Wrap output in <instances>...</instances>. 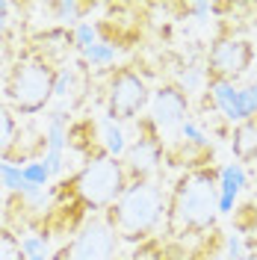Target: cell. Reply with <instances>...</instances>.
<instances>
[{
    "label": "cell",
    "instance_id": "1",
    "mask_svg": "<svg viewBox=\"0 0 257 260\" xmlns=\"http://www.w3.org/2000/svg\"><path fill=\"white\" fill-rule=\"evenodd\" d=\"M219 216V172L207 166L189 169L172 186L166 204V234L172 240H186L204 234Z\"/></svg>",
    "mask_w": 257,
    "mask_h": 260
},
{
    "label": "cell",
    "instance_id": "25",
    "mask_svg": "<svg viewBox=\"0 0 257 260\" xmlns=\"http://www.w3.org/2000/svg\"><path fill=\"white\" fill-rule=\"evenodd\" d=\"M201 77H204V74H201V68L189 65V68L177 77V86H180L183 92H192V89H198V86H201Z\"/></svg>",
    "mask_w": 257,
    "mask_h": 260
},
{
    "label": "cell",
    "instance_id": "11",
    "mask_svg": "<svg viewBox=\"0 0 257 260\" xmlns=\"http://www.w3.org/2000/svg\"><path fill=\"white\" fill-rule=\"evenodd\" d=\"M245 186V169L240 162H228L219 169V213H234V201Z\"/></svg>",
    "mask_w": 257,
    "mask_h": 260
},
{
    "label": "cell",
    "instance_id": "18",
    "mask_svg": "<svg viewBox=\"0 0 257 260\" xmlns=\"http://www.w3.org/2000/svg\"><path fill=\"white\" fill-rule=\"evenodd\" d=\"M0 186L9 189V192H15V195H21V189L27 186L24 169L15 166V162H9V160H0Z\"/></svg>",
    "mask_w": 257,
    "mask_h": 260
},
{
    "label": "cell",
    "instance_id": "28",
    "mask_svg": "<svg viewBox=\"0 0 257 260\" xmlns=\"http://www.w3.org/2000/svg\"><path fill=\"white\" fill-rule=\"evenodd\" d=\"M180 136H183V142H192V145H207L204 133L195 127L192 121H183V127H180Z\"/></svg>",
    "mask_w": 257,
    "mask_h": 260
},
{
    "label": "cell",
    "instance_id": "21",
    "mask_svg": "<svg viewBox=\"0 0 257 260\" xmlns=\"http://www.w3.org/2000/svg\"><path fill=\"white\" fill-rule=\"evenodd\" d=\"M83 59L92 65V68L110 65V62H115V45L113 42H107V39H101L98 45H92L89 50H83Z\"/></svg>",
    "mask_w": 257,
    "mask_h": 260
},
{
    "label": "cell",
    "instance_id": "10",
    "mask_svg": "<svg viewBox=\"0 0 257 260\" xmlns=\"http://www.w3.org/2000/svg\"><path fill=\"white\" fill-rule=\"evenodd\" d=\"M48 142H45V166H48L50 178L53 175H59L62 172V160H65V139H68V133H65V113H53L48 118V136H45Z\"/></svg>",
    "mask_w": 257,
    "mask_h": 260
},
{
    "label": "cell",
    "instance_id": "22",
    "mask_svg": "<svg viewBox=\"0 0 257 260\" xmlns=\"http://www.w3.org/2000/svg\"><path fill=\"white\" fill-rule=\"evenodd\" d=\"M24 180L30 183V186H36V189H45L50 180V172L48 166H45V160H27L24 162Z\"/></svg>",
    "mask_w": 257,
    "mask_h": 260
},
{
    "label": "cell",
    "instance_id": "17",
    "mask_svg": "<svg viewBox=\"0 0 257 260\" xmlns=\"http://www.w3.org/2000/svg\"><path fill=\"white\" fill-rule=\"evenodd\" d=\"M21 248H24L27 260H53L48 234H27V237H21Z\"/></svg>",
    "mask_w": 257,
    "mask_h": 260
},
{
    "label": "cell",
    "instance_id": "5",
    "mask_svg": "<svg viewBox=\"0 0 257 260\" xmlns=\"http://www.w3.org/2000/svg\"><path fill=\"white\" fill-rule=\"evenodd\" d=\"M148 83L133 68H118L107 86V115L113 121H130L148 107Z\"/></svg>",
    "mask_w": 257,
    "mask_h": 260
},
{
    "label": "cell",
    "instance_id": "4",
    "mask_svg": "<svg viewBox=\"0 0 257 260\" xmlns=\"http://www.w3.org/2000/svg\"><path fill=\"white\" fill-rule=\"evenodd\" d=\"M53 83H56V68L42 56H33V59H18L9 68L3 92L15 113L36 115L53 98Z\"/></svg>",
    "mask_w": 257,
    "mask_h": 260
},
{
    "label": "cell",
    "instance_id": "3",
    "mask_svg": "<svg viewBox=\"0 0 257 260\" xmlns=\"http://www.w3.org/2000/svg\"><path fill=\"white\" fill-rule=\"evenodd\" d=\"M65 186H68V195H74L83 207L110 210L130 186V180L124 175V162L101 154V157H92Z\"/></svg>",
    "mask_w": 257,
    "mask_h": 260
},
{
    "label": "cell",
    "instance_id": "6",
    "mask_svg": "<svg viewBox=\"0 0 257 260\" xmlns=\"http://www.w3.org/2000/svg\"><path fill=\"white\" fill-rule=\"evenodd\" d=\"M118 254V234L107 219H92L77 231V237L65 248L68 260H115Z\"/></svg>",
    "mask_w": 257,
    "mask_h": 260
},
{
    "label": "cell",
    "instance_id": "31",
    "mask_svg": "<svg viewBox=\"0 0 257 260\" xmlns=\"http://www.w3.org/2000/svg\"><path fill=\"white\" fill-rule=\"evenodd\" d=\"M245 260H257V251H248V254H245Z\"/></svg>",
    "mask_w": 257,
    "mask_h": 260
},
{
    "label": "cell",
    "instance_id": "9",
    "mask_svg": "<svg viewBox=\"0 0 257 260\" xmlns=\"http://www.w3.org/2000/svg\"><path fill=\"white\" fill-rule=\"evenodd\" d=\"M186 113H189V98H186V92L177 83L160 86L154 92V98H151V121H154V127L160 130V136L183 127V121H189Z\"/></svg>",
    "mask_w": 257,
    "mask_h": 260
},
{
    "label": "cell",
    "instance_id": "23",
    "mask_svg": "<svg viewBox=\"0 0 257 260\" xmlns=\"http://www.w3.org/2000/svg\"><path fill=\"white\" fill-rule=\"evenodd\" d=\"M240 113H242V121L257 118V83H248V86L240 89Z\"/></svg>",
    "mask_w": 257,
    "mask_h": 260
},
{
    "label": "cell",
    "instance_id": "26",
    "mask_svg": "<svg viewBox=\"0 0 257 260\" xmlns=\"http://www.w3.org/2000/svg\"><path fill=\"white\" fill-rule=\"evenodd\" d=\"M228 260H245L242 234H237V231H231V237H228Z\"/></svg>",
    "mask_w": 257,
    "mask_h": 260
},
{
    "label": "cell",
    "instance_id": "32",
    "mask_svg": "<svg viewBox=\"0 0 257 260\" xmlns=\"http://www.w3.org/2000/svg\"><path fill=\"white\" fill-rule=\"evenodd\" d=\"M254 234H257V231H254Z\"/></svg>",
    "mask_w": 257,
    "mask_h": 260
},
{
    "label": "cell",
    "instance_id": "7",
    "mask_svg": "<svg viewBox=\"0 0 257 260\" xmlns=\"http://www.w3.org/2000/svg\"><path fill=\"white\" fill-rule=\"evenodd\" d=\"M254 62V48L251 42L245 39H219L213 48H210V56H207V71L213 80H237L240 74H245Z\"/></svg>",
    "mask_w": 257,
    "mask_h": 260
},
{
    "label": "cell",
    "instance_id": "19",
    "mask_svg": "<svg viewBox=\"0 0 257 260\" xmlns=\"http://www.w3.org/2000/svg\"><path fill=\"white\" fill-rule=\"evenodd\" d=\"M0 260H27L24 248H21V237L12 228L0 225Z\"/></svg>",
    "mask_w": 257,
    "mask_h": 260
},
{
    "label": "cell",
    "instance_id": "24",
    "mask_svg": "<svg viewBox=\"0 0 257 260\" xmlns=\"http://www.w3.org/2000/svg\"><path fill=\"white\" fill-rule=\"evenodd\" d=\"M74 83V68H59L56 71V83H53V98H65Z\"/></svg>",
    "mask_w": 257,
    "mask_h": 260
},
{
    "label": "cell",
    "instance_id": "12",
    "mask_svg": "<svg viewBox=\"0 0 257 260\" xmlns=\"http://www.w3.org/2000/svg\"><path fill=\"white\" fill-rule=\"evenodd\" d=\"M207 92L213 98V104H216V110L225 115L228 121H242V113H240V89L234 86L231 80H213L210 77L207 83Z\"/></svg>",
    "mask_w": 257,
    "mask_h": 260
},
{
    "label": "cell",
    "instance_id": "20",
    "mask_svg": "<svg viewBox=\"0 0 257 260\" xmlns=\"http://www.w3.org/2000/svg\"><path fill=\"white\" fill-rule=\"evenodd\" d=\"M101 42V27H95V24H89V21H83V24H77L74 30H71V45L80 50H89L92 45H98Z\"/></svg>",
    "mask_w": 257,
    "mask_h": 260
},
{
    "label": "cell",
    "instance_id": "14",
    "mask_svg": "<svg viewBox=\"0 0 257 260\" xmlns=\"http://www.w3.org/2000/svg\"><path fill=\"white\" fill-rule=\"evenodd\" d=\"M50 6V18L56 24H83V15L95 9V3H80V0H53Z\"/></svg>",
    "mask_w": 257,
    "mask_h": 260
},
{
    "label": "cell",
    "instance_id": "16",
    "mask_svg": "<svg viewBox=\"0 0 257 260\" xmlns=\"http://www.w3.org/2000/svg\"><path fill=\"white\" fill-rule=\"evenodd\" d=\"M18 142V121L15 115L9 113L6 107H0V157L6 160L9 157V151L15 148Z\"/></svg>",
    "mask_w": 257,
    "mask_h": 260
},
{
    "label": "cell",
    "instance_id": "27",
    "mask_svg": "<svg viewBox=\"0 0 257 260\" xmlns=\"http://www.w3.org/2000/svg\"><path fill=\"white\" fill-rule=\"evenodd\" d=\"M133 260H166V254H163V248L157 243H145L136 248Z\"/></svg>",
    "mask_w": 257,
    "mask_h": 260
},
{
    "label": "cell",
    "instance_id": "29",
    "mask_svg": "<svg viewBox=\"0 0 257 260\" xmlns=\"http://www.w3.org/2000/svg\"><path fill=\"white\" fill-rule=\"evenodd\" d=\"M12 12H15V6H12V3H6V0H0V39L6 36L9 24H12Z\"/></svg>",
    "mask_w": 257,
    "mask_h": 260
},
{
    "label": "cell",
    "instance_id": "8",
    "mask_svg": "<svg viewBox=\"0 0 257 260\" xmlns=\"http://www.w3.org/2000/svg\"><path fill=\"white\" fill-rule=\"evenodd\" d=\"M163 160V136L160 130L154 127L151 118L142 121V136L127 148L124 154V175H127L130 183L136 180H151V175L160 169Z\"/></svg>",
    "mask_w": 257,
    "mask_h": 260
},
{
    "label": "cell",
    "instance_id": "13",
    "mask_svg": "<svg viewBox=\"0 0 257 260\" xmlns=\"http://www.w3.org/2000/svg\"><path fill=\"white\" fill-rule=\"evenodd\" d=\"M231 151L240 166L257 160V118H248V121H240L234 133H231Z\"/></svg>",
    "mask_w": 257,
    "mask_h": 260
},
{
    "label": "cell",
    "instance_id": "30",
    "mask_svg": "<svg viewBox=\"0 0 257 260\" xmlns=\"http://www.w3.org/2000/svg\"><path fill=\"white\" fill-rule=\"evenodd\" d=\"M3 207H6V201H3V195H0V219H3V213H6Z\"/></svg>",
    "mask_w": 257,
    "mask_h": 260
},
{
    "label": "cell",
    "instance_id": "15",
    "mask_svg": "<svg viewBox=\"0 0 257 260\" xmlns=\"http://www.w3.org/2000/svg\"><path fill=\"white\" fill-rule=\"evenodd\" d=\"M101 130H104V154H107V157H115V160H121V157L127 154L124 130L118 127V121H113L110 115L101 121Z\"/></svg>",
    "mask_w": 257,
    "mask_h": 260
},
{
    "label": "cell",
    "instance_id": "2",
    "mask_svg": "<svg viewBox=\"0 0 257 260\" xmlns=\"http://www.w3.org/2000/svg\"><path fill=\"white\" fill-rule=\"evenodd\" d=\"M166 204H169V198L157 180H136L121 192V198L110 210H104L107 213L104 219L118 234V240L142 243L166 219Z\"/></svg>",
    "mask_w": 257,
    "mask_h": 260
}]
</instances>
